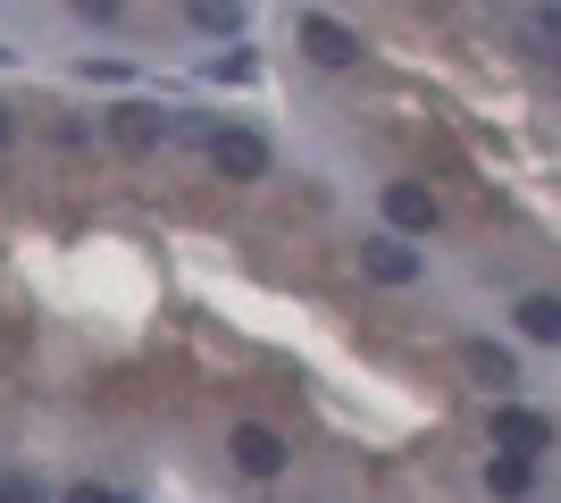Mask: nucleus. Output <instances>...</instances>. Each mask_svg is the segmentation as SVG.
I'll return each instance as SVG.
<instances>
[{
	"label": "nucleus",
	"mask_w": 561,
	"mask_h": 503,
	"mask_svg": "<svg viewBox=\"0 0 561 503\" xmlns=\"http://www.w3.org/2000/svg\"><path fill=\"white\" fill-rule=\"evenodd\" d=\"M210 168L234 176V185H252V176H268V144L252 126H210Z\"/></svg>",
	"instance_id": "f257e3e1"
},
{
	"label": "nucleus",
	"mask_w": 561,
	"mask_h": 503,
	"mask_svg": "<svg viewBox=\"0 0 561 503\" xmlns=\"http://www.w3.org/2000/svg\"><path fill=\"white\" fill-rule=\"evenodd\" d=\"M494 445H503V454H528V461H537L545 445H553V428H545L528 403H494Z\"/></svg>",
	"instance_id": "f03ea898"
},
{
	"label": "nucleus",
	"mask_w": 561,
	"mask_h": 503,
	"mask_svg": "<svg viewBox=\"0 0 561 503\" xmlns=\"http://www.w3.org/2000/svg\"><path fill=\"white\" fill-rule=\"evenodd\" d=\"M427 227H436V193L411 185V176L386 185V236H427Z\"/></svg>",
	"instance_id": "7ed1b4c3"
},
{
	"label": "nucleus",
	"mask_w": 561,
	"mask_h": 503,
	"mask_svg": "<svg viewBox=\"0 0 561 503\" xmlns=\"http://www.w3.org/2000/svg\"><path fill=\"white\" fill-rule=\"evenodd\" d=\"M360 268H369L377 286H411V277H420V252H411V236H369L360 243Z\"/></svg>",
	"instance_id": "20e7f679"
},
{
	"label": "nucleus",
	"mask_w": 561,
	"mask_h": 503,
	"mask_svg": "<svg viewBox=\"0 0 561 503\" xmlns=\"http://www.w3.org/2000/svg\"><path fill=\"white\" fill-rule=\"evenodd\" d=\"M168 126H176V118H168V110H151V101H117V110H110V135H117L126 151L168 144Z\"/></svg>",
	"instance_id": "39448f33"
},
{
	"label": "nucleus",
	"mask_w": 561,
	"mask_h": 503,
	"mask_svg": "<svg viewBox=\"0 0 561 503\" xmlns=\"http://www.w3.org/2000/svg\"><path fill=\"white\" fill-rule=\"evenodd\" d=\"M227 454L243 461L252 479H277V470H285V436H277V428H260V420H243V428L227 436Z\"/></svg>",
	"instance_id": "423d86ee"
},
{
	"label": "nucleus",
	"mask_w": 561,
	"mask_h": 503,
	"mask_svg": "<svg viewBox=\"0 0 561 503\" xmlns=\"http://www.w3.org/2000/svg\"><path fill=\"white\" fill-rule=\"evenodd\" d=\"M302 50L319 59V68H352V59H360V34L335 25V18H302Z\"/></svg>",
	"instance_id": "0eeeda50"
},
{
	"label": "nucleus",
	"mask_w": 561,
	"mask_h": 503,
	"mask_svg": "<svg viewBox=\"0 0 561 503\" xmlns=\"http://www.w3.org/2000/svg\"><path fill=\"white\" fill-rule=\"evenodd\" d=\"M461 369L478 386H494V395H503V386H519V361L503 353V344H486V335H478V344H461Z\"/></svg>",
	"instance_id": "6e6552de"
},
{
	"label": "nucleus",
	"mask_w": 561,
	"mask_h": 503,
	"mask_svg": "<svg viewBox=\"0 0 561 503\" xmlns=\"http://www.w3.org/2000/svg\"><path fill=\"white\" fill-rule=\"evenodd\" d=\"M519 335H528V344H561V302L553 294H528V302H519Z\"/></svg>",
	"instance_id": "1a4fd4ad"
},
{
	"label": "nucleus",
	"mask_w": 561,
	"mask_h": 503,
	"mask_svg": "<svg viewBox=\"0 0 561 503\" xmlns=\"http://www.w3.org/2000/svg\"><path fill=\"white\" fill-rule=\"evenodd\" d=\"M528 479H537V461H528V454H494L486 461V487H494V495H528Z\"/></svg>",
	"instance_id": "9d476101"
},
{
	"label": "nucleus",
	"mask_w": 561,
	"mask_h": 503,
	"mask_svg": "<svg viewBox=\"0 0 561 503\" xmlns=\"http://www.w3.org/2000/svg\"><path fill=\"white\" fill-rule=\"evenodd\" d=\"M185 18L210 25V34H234V25H243V0H185Z\"/></svg>",
	"instance_id": "9b49d317"
},
{
	"label": "nucleus",
	"mask_w": 561,
	"mask_h": 503,
	"mask_svg": "<svg viewBox=\"0 0 561 503\" xmlns=\"http://www.w3.org/2000/svg\"><path fill=\"white\" fill-rule=\"evenodd\" d=\"M0 503H50V495L34 479H0Z\"/></svg>",
	"instance_id": "f8f14e48"
},
{
	"label": "nucleus",
	"mask_w": 561,
	"mask_h": 503,
	"mask_svg": "<svg viewBox=\"0 0 561 503\" xmlns=\"http://www.w3.org/2000/svg\"><path fill=\"white\" fill-rule=\"evenodd\" d=\"M68 9H76V18H101V25H110L117 9H126V0H68Z\"/></svg>",
	"instance_id": "ddd939ff"
},
{
	"label": "nucleus",
	"mask_w": 561,
	"mask_h": 503,
	"mask_svg": "<svg viewBox=\"0 0 561 503\" xmlns=\"http://www.w3.org/2000/svg\"><path fill=\"white\" fill-rule=\"evenodd\" d=\"M68 503H135V495H110V487H68Z\"/></svg>",
	"instance_id": "4468645a"
},
{
	"label": "nucleus",
	"mask_w": 561,
	"mask_h": 503,
	"mask_svg": "<svg viewBox=\"0 0 561 503\" xmlns=\"http://www.w3.org/2000/svg\"><path fill=\"white\" fill-rule=\"evenodd\" d=\"M9 144H18V118H9V110H0V151H9Z\"/></svg>",
	"instance_id": "2eb2a0df"
}]
</instances>
